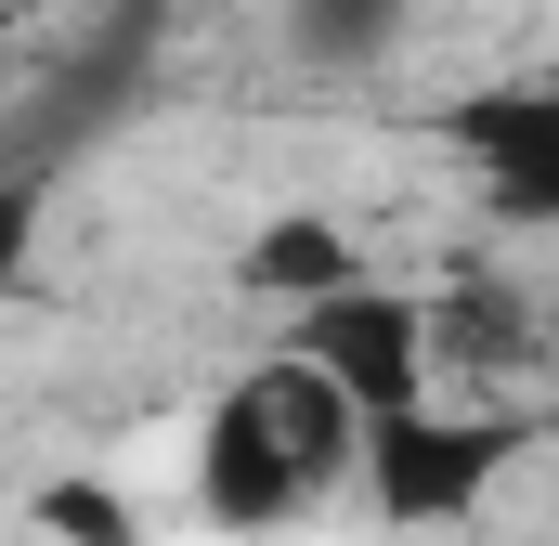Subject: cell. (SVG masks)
Returning <instances> with one entry per match:
<instances>
[{"mask_svg": "<svg viewBox=\"0 0 559 546\" xmlns=\"http://www.w3.org/2000/svg\"><path fill=\"white\" fill-rule=\"evenodd\" d=\"M352 273H365V248H352V222H325V209H274V222L235 248V286L274 299V312L325 299V286H352Z\"/></svg>", "mask_w": 559, "mask_h": 546, "instance_id": "obj_5", "label": "cell"}, {"mask_svg": "<svg viewBox=\"0 0 559 546\" xmlns=\"http://www.w3.org/2000/svg\"><path fill=\"white\" fill-rule=\"evenodd\" d=\"M442 131L508 222H559V79H481V92H455Z\"/></svg>", "mask_w": 559, "mask_h": 546, "instance_id": "obj_4", "label": "cell"}, {"mask_svg": "<svg viewBox=\"0 0 559 546\" xmlns=\"http://www.w3.org/2000/svg\"><path fill=\"white\" fill-rule=\"evenodd\" d=\"M521 455H534V416H508V404H442V391H417V404L352 416V482H365V508L391 534L468 521Z\"/></svg>", "mask_w": 559, "mask_h": 546, "instance_id": "obj_2", "label": "cell"}, {"mask_svg": "<svg viewBox=\"0 0 559 546\" xmlns=\"http://www.w3.org/2000/svg\"><path fill=\"white\" fill-rule=\"evenodd\" d=\"M378 26H391V0H312V39L325 52H378Z\"/></svg>", "mask_w": 559, "mask_h": 546, "instance_id": "obj_8", "label": "cell"}, {"mask_svg": "<svg viewBox=\"0 0 559 546\" xmlns=\"http://www.w3.org/2000/svg\"><path fill=\"white\" fill-rule=\"evenodd\" d=\"M39 209H52V169L39 156H0V299L39 273Z\"/></svg>", "mask_w": 559, "mask_h": 546, "instance_id": "obj_7", "label": "cell"}, {"mask_svg": "<svg viewBox=\"0 0 559 546\" xmlns=\"http://www.w3.org/2000/svg\"><path fill=\"white\" fill-rule=\"evenodd\" d=\"M338 482H352V404H338L299 352L248 365V378L209 404V429H195V508H209L222 534H274V521H299V508L338 495Z\"/></svg>", "mask_w": 559, "mask_h": 546, "instance_id": "obj_1", "label": "cell"}, {"mask_svg": "<svg viewBox=\"0 0 559 546\" xmlns=\"http://www.w3.org/2000/svg\"><path fill=\"white\" fill-rule=\"evenodd\" d=\"M0 52H13V13H0Z\"/></svg>", "mask_w": 559, "mask_h": 546, "instance_id": "obj_9", "label": "cell"}, {"mask_svg": "<svg viewBox=\"0 0 559 546\" xmlns=\"http://www.w3.org/2000/svg\"><path fill=\"white\" fill-rule=\"evenodd\" d=\"M39 534H52V546H143V521H131V495H118V482L66 468V482H39Z\"/></svg>", "mask_w": 559, "mask_h": 546, "instance_id": "obj_6", "label": "cell"}, {"mask_svg": "<svg viewBox=\"0 0 559 546\" xmlns=\"http://www.w3.org/2000/svg\"><path fill=\"white\" fill-rule=\"evenodd\" d=\"M286 352H299V365H312L352 416L417 404V391H429V299H417V286L352 273V286H325V299H299V312H286Z\"/></svg>", "mask_w": 559, "mask_h": 546, "instance_id": "obj_3", "label": "cell"}]
</instances>
